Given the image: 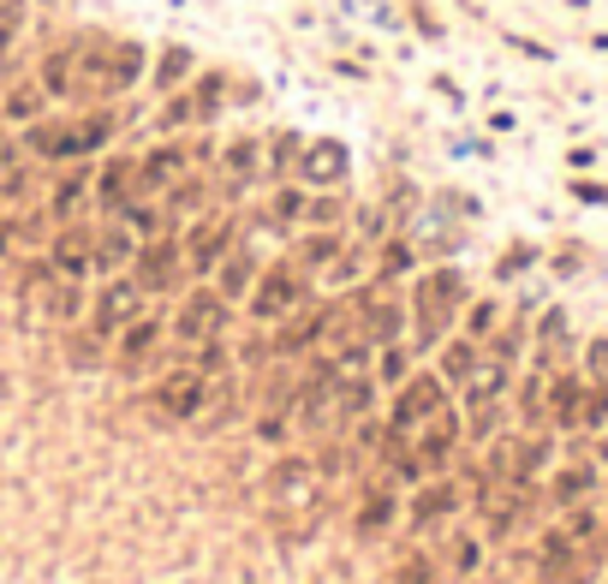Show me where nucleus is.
<instances>
[{"mask_svg":"<svg viewBox=\"0 0 608 584\" xmlns=\"http://www.w3.org/2000/svg\"><path fill=\"white\" fill-rule=\"evenodd\" d=\"M144 78V48L125 42V36H84L78 42V72H72V90L84 96H125Z\"/></svg>","mask_w":608,"mask_h":584,"instance_id":"obj_1","label":"nucleus"},{"mask_svg":"<svg viewBox=\"0 0 608 584\" xmlns=\"http://www.w3.org/2000/svg\"><path fill=\"white\" fill-rule=\"evenodd\" d=\"M113 137V113H78V120H31L24 125V149L36 161H72L90 156Z\"/></svg>","mask_w":608,"mask_h":584,"instance_id":"obj_2","label":"nucleus"},{"mask_svg":"<svg viewBox=\"0 0 608 584\" xmlns=\"http://www.w3.org/2000/svg\"><path fill=\"white\" fill-rule=\"evenodd\" d=\"M465 304V275L460 269H429L424 281L412 292V316H417V340L424 346H436L441 334H448L453 311Z\"/></svg>","mask_w":608,"mask_h":584,"instance_id":"obj_3","label":"nucleus"},{"mask_svg":"<svg viewBox=\"0 0 608 584\" xmlns=\"http://www.w3.org/2000/svg\"><path fill=\"white\" fill-rule=\"evenodd\" d=\"M441 400H448V382H441V376H417V382H405L400 400H394V417H388V429H382V448L405 453V441L417 436V424H424L429 412H441Z\"/></svg>","mask_w":608,"mask_h":584,"instance_id":"obj_4","label":"nucleus"},{"mask_svg":"<svg viewBox=\"0 0 608 584\" xmlns=\"http://www.w3.org/2000/svg\"><path fill=\"white\" fill-rule=\"evenodd\" d=\"M227 328V299L215 287H192L180 299V311H173V334L185 340V346H203V340H221Z\"/></svg>","mask_w":608,"mask_h":584,"instance_id":"obj_5","label":"nucleus"},{"mask_svg":"<svg viewBox=\"0 0 608 584\" xmlns=\"http://www.w3.org/2000/svg\"><path fill=\"white\" fill-rule=\"evenodd\" d=\"M132 275H137V287H144V292H168L185 275V239H168V233L144 239L137 257H132Z\"/></svg>","mask_w":608,"mask_h":584,"instance_id":"obj_6","label":"nucleus"},{"mask_svg":"<svg viewBox=\"0 0 608 584\" xmlns=\"http://www.w3.org/2000/svg\"><path fill=\"white\" fill-rule=\"evenodd\" d=\"M132 316H144V287H137V275H113V281L96 292V304H90V328L108 340V334H120Z\"/></svg>","mask_w":608,"mask_h":584,"instance_id":"obj_7","label":"nucleus"},{"mask_svg":"<svg viewBox=\"0 0 608 584\" xmlns=\"http://www.w3.org/2000/svg\"><path fill=\"white\" fill-rule=\"evenodd\" d=\"M299 299H304V269H299V263H275V269H263L257 287H251V311H257L263 323L287 316Z\"/></svg>","mask_w":608,"mask_h":584,"instance_id":"obj_8","label":"nucleus"},{"mask_svg":"<svg viewBox=\"0 0 608 584\" xmlns=\"http://www.w3.org/2000/svg\"><path fill=\"white\" fill-rule=\"evenodd\" d=\"M137 197H149L144 192V161H137V156H113L108 168L96 173V203L108 215H120V209H132Z\"/></svg>","mask_w":608,"mask_h":584,"instance_id":"obj_9","label":"nucleus"},{"mask_svg":"<svg viewBox=\"0 0 608 584\" xmlns=\"http://www.w3.org/2000/svg\"><path fill=\"white\" fill-rule=\"evenodd\" d=\"M156 412L161 417H203V400H209V388H203V370H168L156 382Z\"/></svg>","mask_w":608,"mask_h":584,"instance_id":"obj_10","label":"nucleus"},{"mask_svg":"<svg viewBox=\"0 0 608 584\" xmlns=\"http://www.w3.org/2000/svg\"><path fill=\"white\" fill-rule=\"evenodd\" d=\"M48 269L54 275H90L96 269V227H60L54 239H48Z\"/></svg>","mask_w":608,"mask_h":584,"instance_id":"obj_11","label":"nucleus"},{"mask_svg":"<svg viewBox=\"0 0 608 584\" xmlns=\"http://www.w3.org/2000/svg\"><path fill=\"white\" fill-rule=\"evenodd\" d=\"M346 168H352V156H346V144H335V137H316V144L299 149V180L316 185V192L340 185V180H346Z\"/></svg>","mask_w":608,"mask_h":584,"instance_id":"obj_12","label":"nucleus"},{"mask_svg":"<svg viewBox=\"0 0 608 584\" xmlns=\"http://www.w3.org/2000/svg\"><path fill=\"white\" fill-rule=\"evenodd\" d=\"M453 441H460V417L441 405V412H429L424 424H417V441H412V460L424 465V472H436V465H448Z\"/></svg>","mask_w":608,"mask_h":584,"instance_id":"obj_13","label":"nucleus"},{"mask_svg":"<svg viewBox=\"0 0 608 584\" xmlns=\"http://www.w3.org/2000/svg\"><path fill=\"white\" fill-rule=\"evenodd\" d=\"M233 251V221L215 215V221H197V233L185 239V269L192 275H215V263Z\"/></svg>","mask_w":608,"mask_h":584,"instance_id":"obj_14","label":"nucleus"},{"mask_svg":"<svg viewBox=\"0 0 608 584\" xmlns=\"http://www.w3.org/2000/svg\"><path fill=\"white\" fill-rule=\"evenodd\" d=\"M137 161H144V192H168L173 180L192 173V149H185V144H156L149 156H137Z\"/></svg>","mask_w":608,"mask_h":584,"instance_id":"obj_15","label":"nucleus"},{"mask_svg":"<svg viewBox=\"0 0 608 584\" xmlns=\"http://www.w3.org/2000/svg\"><path fill=\"white\" fill-rule=\"evenodd\" d=\"M257 275H263V269H257V257H251V251L239 245V251H227V257L215 263V292H221V299L233 304V299H245V292L257 287Z\"/></svg>","mask_w":608,"mask_h":584,"instance_id":"obj_16","label":"nucleus"},{"mask_svg":"<svg viewBox=\"0 0 608 584\" xmlns=\"http://www.w3.org/2000/svg\"><path fill=\"white\" fill-rule=\"evenodd\" d=\"M340 316L335 311H304V316H293V323L275 334V352H311L316 340H328V328H335Z\"/></svg>","mask_w":608,"mask_h":584,"instance_id":"obj_17","label":"nucleus"},{"mask_svg":"<svg viewBox=\"0 0 608 584\" xmlns=\"http://www.w3.org/2000/svg\"><path fill=\"white\" fill-rule=\"evenodd\" d=\"M370 400H376V382H370V376H358V370H340L335 376V424L364 417V412H370Z\"/></svg>","mask_w":608,"mask_h":584,"instance_id":"obj_18","label":"nucleus"},{"mask_svg":"<svg viewBox=\"0 0 608 584\" xmlns=\"http://www.w3.org/2000/svg\"><path fill=\"white\" fill-rule=\"evenodd\" d=\"M358 316H364V334H370V346H388V340L400 334V304L382 299V292H358Z\"/></svg>","mask_w":608,"mask_h":584,"instance_id":"obj_19","label":"nucleus"},{"mask_svg":"<svg viewBox=\"0 0 608 584\" xmlns=\"http://www.w3.org/2000/svg\"><path fill=\"white\" fill-rule=\"evenodd\" d=\"M137 245H144V239H137L132 227H101V233H96V275L125 269V263L137 257Z\"/></svg>","mask_w":608,"mask_h":584,"instance_id":"obj_20","label":"nucleus"},{"mask_svg":"<svg viewBox=\"0 0 608 584\" xmlns=\"http://www.w3.org/2000/svg\"><path fill=\"white\" fill-rule=\"evenodd\" d=\"M269 489H275V501H311V460H275V472H269Z\"/></svg>","mask_w":608,"mask_h":584,"instance_id":"obj_21","label":"nucleus"},{"mask_svg":"<svg viewBox=\"0 0 608 584\" xmlns=\"http://www.w3.org/2000/svg\"><path fill=\"white\" fill-rule=\"evenodd\" d=\"M257 161H263L257 137H233V144L221 149V168H227V180H233V192H245V185L257 180Z\"/></svg>","mask_w":608,"mask_h":584,"instance_id":"obj_22","label":"nucleus"},{"mask_svg":"<svg viewBox=\"0 0 608 584\" xmlns=\"http://www.w3.org/2000/svg\"><path fill=\"white\" fill-rule=\"evenodd\" d=\"M227 96H233V78H221V72H209V78H203V84H192V90H185V101H192V125L215 120Z\"/></svg>","mask_w":608,"mask_h":584,"instance_id":"obj_23","label":"nucleus"},{"mask_svg":"<svg viewBox=\"0 0 608 584\" xmlns=\"http://www.w3.org/2000/svg\"><path fill=\"white\" fill-rule=\"evenodd\" d=\"M335 257H340V233H335V227H316V233H304L299 251H293L299 269H323V263L335 269Z\"/></svg>","mask_w":608,"mask_h":584,"instance_id":"obj_24","label":"nucleus"},{"mask_svg":"<svg viewBox=\"0 0 608 584\" xmlns=\"http://www.w3.org/2000/svg\"><path fill=\"white\" fill-rule=\"evenodd\" d=\"M448 513H453V484H424V489H417V501H412V525L417 531L441 525Z\"/></svg>","mask_w":608,"mask_h":584,"instance_id":"obj_25","label":"nucleus"},{"mask_svg":"<svg viewBox=\"0 0 608 584\" xmlns=\"http://www.w3.org/2000/svg\"><path fill=\"white\" fill-rule=\"evenodd\" d=\"M72 72H78V42H60L42 60V90L48 96H72Z\"/></svg>","mask_w":608,"mask_h":584,"instance_id":"obj_26","label":"nucleus"},{"mask_svg":"<svg viewBox=\"0 0 608 584\" xmlns=\"http://www.w3.org/2000/svg\"><path fill=\"white\" fill-rule=\"evenodd\" d=\"M42 311H48V323H72V316L84 311V292H78V281H72V275L48 281V292H42Z\"/></svg>","mask_w":608,"mask_h":584,"instance_id":"obj_27","label":"nucleus"},{"mask_svg":"<svg viewBox=\"0 0 608 584\" xmlns=\"http://www.w3.org/2000/svg\"><path fill=\"white\" fill-rule=\"evenodd\" d=\"M42 108H48V90L42 84H19V90H7L0 96V113H7V120H42Z\"/></svg>","mask_w":608,"mask_h":584,"instance_id":"obj_28","label":"nucleus"},{"mask_svg":"<svg viewBox=\"0 0 608 584\" xmlns=\"http://www.w3.org/2000/svg\"><path fill=\"white\" fill-rule=\"evenodd\" d=\"M96 192V180L90 173H66V180L54 185V197H48V215H54V221H72V209H78L84 197Z\"/></svg>","mask_w":608,"mask_h":584,"instance_id":"obj_29","label":"nucleus"},{"mask_svg":"<svg viewBox=\"0 0 608 584\" xmlns=\"http://www.w3.org/2000/svg\"><path fill=\"white\" fill-rule=\"evenodd\" d=\"M388 519H394V495H388V484H376V489L358 501V537H376V531H388Z\"/></svg>","mask_w":608,"mask_h":584,"instance_id":"obj_30","label":"nucleus"},{"mask_svg":"<svg viewBox=\"0 0 608 584\" xmlns=\"http://www.w3.org/2000/svg\"><path fill=\"white\" fill-rule=\"evenodd\" d=\"M120 334H125V340H120V358H125V364H137V358H144V352L161 340V323H156V316H132Z\"/></svg>","mask_w":608,"mask_h":584,"instance_id":"obj_31","label":"nucleus"},{"mask_svg":"<svg viewBox=\"0 0 608 584\" xmlns=\"http://www.w3.org/2000/svg\"><path fill=\"white\" fill-rule=\"evenodd\" d=\"M472 370H477V346L472 340H453V346L441 352V382L460 388V382H472Z\"/></svg>","mask_w":608,"mask_h":584,"instance_id":"obj_32","label":"nucleus"},{"mask_svg":"<svg viewBox=\"0 0 608 584\" xmlns=\"http://www.w3.org/2000/svg\"><path fill=\"white\" fill-rule=\"evenodd\" d=\"M192 72V48H168L156 66V90H180V78Z\"/></svg>","mask_w":608,"mask_h":584,"instance_id":"obj_33","label":"nucleus"},{"mask_svg":"<svg viewBox=\"0 0 608 584\" xmlns=\"http://www.w3.org/2000/svg\"><path fill=\"white\" fill-rule=\"evenodd\" d=\"M591 484H597V472H591V465H567V472L555 477V501H579Z\"/></svg>","mask_w":608,"mask_h":584,"instance_id":"obj_34","label":"nucleus"},{"mask_svg":"<svg viewBox=\"0 0 608 584\" xmlns=\"http://www.w3.org/2000/svg\"><path fill=\"white\" fill-rule=\"evenodd\" d=\"M579 412H585L579 382H555V424H579Z\"/></svg>","mask_w":608,"mask_h":584,"instance_id":"obj_35","label":"nucleus"},{"mask_svg":"<svg viewBox=\"0 0 608 584\" xmlns=\"http://www.w3.org/2000/svg\"><path fill=\"white\" fill-rule=\"evenodd\" d=\"M24 36V0H0V54Z\"/></svg>","mask_w":608,"mask_h":584,"instance_id":"obj_36","label":"nucleus"},{"mask_svg":"<svg viewBox=\"0 0 608 584\" xmlns=\"http://www.w3.org/2000/svg\"><path fill=\"white\" fill-rule=\"evenodd\" d=\"M299 149H304V137H299V132H281V137H275V149H269L275 173H287V168H293V161H299Z\"/></svg>","mask_w":608,"mask_h":584,"instance_id":"obj_37","label":"nucleus"},{"mask_svg":"<svg viewBox=\"0 0 608 584\" xmlns=\"http://www.w3.org/2000/svg\"><path fill=\"white\" fill-rule=\"evenodd\" d=\"M299 215H304V197H299V192H275V203H269V221H275V227L299 221Z\"/></svg>","mask_w":608,"mask_h":584,"instance_id":"obj_38","label":"nucleus"},{"mask_svg":"<svg viewBox=\"0 0 608 584\" xmlns=\"http://www.w3.org/2000/svg\"><path fill=\"white\" fill-rule=\"evenodd\" d=\"M96 358H101V334L90 328V334H78V340H72V364L84 370V364H96Z\"/></svg>","mask_w":608,"mask_h":584,"instance_id":"obj_39","label":"nucleus"},{"mask_svg":"<svg viewBox=\"0 0 608 584\" xmlns=\"http://www.w3.org/2000/svg\"><path fill=\"white\" fill-rule=\"evenodd\" d=\"M400 584H436V573H429L424 555H405V561H400Z\"/></svg>","mask_w":608,"mask_h":584,"instance_id":"obj_40","label":"nucleus"},{"mask_svg":"<svg viewBox=\"0 0 608 584\" xmlns=\"http://www.w3.org/2000/svg\"><path fill=\"white\" fill-rule=\"evenodd\" d=\"M465 328H472V340H477V334H489V328H496V304H489V299H484V304H472V311H465Z\"/></svg>","mask_w":608,"mask_h":584,"instance_id":"obj_41","label":"nucleus"},{"mask_svg":"<svg viewBox=\"0 0 608 584\" xmlns=\"http://www.w3.org/2000/svg\"><path fill=\"white\" fill-rule=\"evenodd\" d=\"M304 215H311V227H335V221H340V203H335V197H316Z\"/></svg>","mask_w":608,"mask_h":584,"instance_id":"obj_42","label":"nucleus"},{"mask_svg":"<svg viewBox=\"0 0 608 584\" xmlns=\"http://www.w3.org/2000/svg\"><path fill=\"white\" fill-rule=\"evenodd\" d=\"M579 424H608V388H597L585 400V412H579Z\"/></svg>","mask_w":608,"mask_h":584,"instance_id":"obj_43","label":"nucleus"},{"mask_svg":"<svg viewBox=\"0 0 608 584\" xmlns=\"http://www.w3.org/2000/svg\"><path fill=\"white\" fill-rule=\"evenodd\" d=\"M453 561H460L465 573H472V567H477V543H472V537H460V543H453Z\"/></svg>","mask_w":608,"mask_h":584,"instance_id":"obj_44","label":"nucleus"},{"mask_svg":"<svg viewBox=\"0 0 608 584\" xmlns=\"http://www.w3.org/2000/svg\"><path fill=\"white\" fill-rule=\"evenodd\" d=\"M400 376H405V358H400V352H388V358H382V382H400Z\"/></svg>","mask_w":608,"mask_h":584,"instance_id":"obj_45","label":"nucleus"},{"mask_svg":"<svg viewBox=\"0 0 608 584\" xmlns=\"http://www.w3.org/2000/svg\"><path fill=\"white\" fill-rule=\"evenodd\" d=\"M405 263H412V251H405V245H388V257H382V269H405Z\"/></svg>","mask_w":608,"mask_h":584,"instance_id":"obj_46","label":"nucleus"},{"mask_svg":"<svg viewBox=\"0 0 608 584\" xmlns=\"http://www.w3.org/2000/svg\"><path fill=\"white\" fill-rule=\"evenodd\" d=\"M591 370L608 376V340H597V346H591Z\"/></svg>","mask_w":608,"mask_h":584,"instance_id":"obj_47","label":"nucleus"},{"mask_svg":"<svg viewBox=\"0 0 608 584\" xmlns=\"http://www.w3.org/2000/svg\"><path fill=\"white\" fill-rule=\"evenodd\" d=\"M12 245H19V227H12V221H0V257H7Z\"/></svg>","mask_w":608,"mask_h":584,"instance_id":"obj_48","label":"nucleus"}]
</instances>
